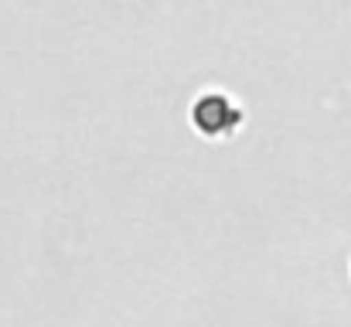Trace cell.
I'll list each match as a JSON object with an SVG mask.
<instances>
[{"label": "cell", "mask_w": 351, "mask_h": 327, "mask_svg": "<svg viewBox=\"0 0 351 327\" xmlns=\"http://www.w3.org/2000/svg\"><path fill=\"white\" fill-rule=\"evenodd\" d=\"M188 123L195 126L198 136L205 140H232L239 126L245 123V109L232 93L222 89H205L191 99L188 106Z\"/></svg>", "instance_id": "cell-1"}]
</instances>
